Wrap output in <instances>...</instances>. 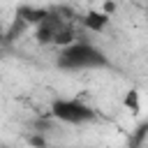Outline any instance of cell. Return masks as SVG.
<instances>
[{
    "mask_svg": "<svg viewBox=\"0 0 148 148\" xmlns=\"http://www.w3.org/2000/svg\"><path fill=\"white\" fill-rule=\"evenodd\" d=\"M109 21H111V16H106L99 9H90V12L83 14V25L88 30H92V32H104L106 25H109Z\"/></svg>",
    "mask_w": 148,
    "mask_h": 148,
    "instance_id": "obj_4",
    "label": "cell"
},
{
    "mask_svg": "<svg viewBox=\"0 0 148 148\" xmlns=\"http://www.w3.org/2000/svg\"><path fill=\"white\" fill-rule=\"evenodd\" d=\"M51 118L65 125H88L97 118V111L79 97H56L51 102Z\"/></svg>",
    "mask_w": 148,
    "mask_h": 148,
    "instance_id": "obj_2",
    "label": "cell"
},
{
    "mask_svg": "<svg viewBox=\"0 0 148 148\" xmlns=\"http://www.w3.org/2000/svg\"><path fill=\"white\" fill-rule=\"evenodd\" d=\"M146 18H148V9H146Z\"/></svg>",
    "mask_w": 148,
    "mask_h": 148,
    "instance_id": "obj_8",
    "label": "cell"
},
{
    "mask_svg": "<svg viewBox=\"0 0 148 148\" xmlns=\"http://www.w3.org/2000/svg\"><path fill=\"white\" fill-rule=\"evenodd\" d=\"M30 143H32V146H39V148H44V139H42V136H32V139H30Z\"/></svg>",
    "mask_w": 148,
    "mask_h": 148,
    "instance_id": "obj_7",
    "label": "cell"
},
{
    "mask_svg": "<svg viewBox=\"0 0 148 148\" xmlns=\"http://www.w3.org/2000/svg\"><path fill=\"white\" fill-rule=\"evenodd\" d=\"M51 9H44V7H32V5H21L16 9V18H21L25 25H39L46 16H49Z\"/></svg>",
    "mask_w": 148,
    "mask_h": 148,
    "instance_id": "obj_3",
    "label": "cell"
},
{
    "mask_svg": "<svg viewBox=\"0 0 148 148\" xmlns=\"http://www.w3.org/2000/svg\"><path fill=\"white\" fill-rule=\"evenodd\" d=\"M102 12H104L106 16H111V14L116 12V2H111V0H106V2H104V9H102Z\"/></svg>",
    "mask_w": 148,
    "mask_h": 148,
    "instance_id": "obj_6",
    "label": "cell"
},
{
    "mask_svg": "<svg viewBox=\"0 0 148 148\" xmlns=\"http://www.w3.org/2000/svg\"><path fill=\"white\" fill-rule=\"evenodd\" d=\"M123 106L130 113H139L141 111V102H139V90H127L123 95Z\"/></svg>",
    "mask_w": 148,
    "mask_h": 148,
    "instance_id": "obj_5",
    "label": "cell"
},
{
    "mask_svg": "<svg viewBox=\"0 0 148 148\" xmlns=\"http://www.w3.org/2000/svg\"><path fill=\"white\" fill-rule=\"evenodd\" d=\"M56 67L62 72H83V69H106L111 67L109 56L86 39H74L62 46L56 56Z\"/></svg>",
    "mask_w": 148,
    "mask_h": 148,
    "instance_id": "obj_1",
    "label": "cell"
},
{
    "mask_svg": "<svg viewBox=\"0 0 148 148\" xmlns=\"http://www.w3.org/2000/svg\"><path fill=\"white\" fill-rule=\"evenodd\" d=\"M0 37H2V32H0Z\"/></svg>",
    "mask_w": 148,
    "mask_h": 148,
    "instance_id": "obj_9",
    "label": "cell"
}]
</instances>
